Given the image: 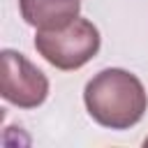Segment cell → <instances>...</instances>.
Returning a JSON list of instances; mask_svg holds the SVG:
<instances>
[{
    "label": "cell",
    "mask_w": 148,
    "mask_h": 148,
    "mask_svg": "<svg viewBox=\"0 0 148 148\" xmlns=\"http://www.w3.org/2000/svg\"><path fill=\"white\" fill-rule=\"evenodd\" d=\"M21 16L37 30L62 28L79 16L81 0H18Z\"/></svg>",
    "instance_id": "277c9868"
},
{
    "label": "cell",
    "mask_w": 148,
    "mask_h": 148,
    "mask_svg": "<svg viewBox=\"0 0 148 148\" xmlns=\"http://www.w3.org/2000/svg\"><path fill=\"white\" fill-rule=\"evenodd\" d=\"M99 30L88 18H74L62 28L37 30L35 49L56 69L72 72L90 62L99 51Z\"/></svg>",
    "instance_id": "7a4b0ae2"
},
{
    "label": "cell",
    "mask_w": 148,
    "mask_h": 148,
    "mask_svg": "<svg viewBox=\"0 0 148 148\" xmlns=\"http://www.w3.org/2000/svg\"><path fill=\"white\" fill-rule=\"evenodd\" d=\"M0 92L9 104H14L18 109H35L49 95V79L23 53L5 49L2 51Z\"/></svg>",
    "instance_id": "3957f363"
},
{
    "label": "cell",
    "mask_w": 148,
    "mask_h": 148,
    "mask_svg": "<svg viewBox=\"0 0 148 148\" xmlns=\"http://www.w3.org/2000/svg\"><path fill=\"white\" fill-rule=\"evenodd\" d=\"M83 102L90 118L109 130L134 127L148 106L143 83L127 69H102L95 74L83 90Z\"/></svg>",
    "instance_id": "6da1fadb"
},
{
    "label": "cell",
    "mask_w": 148,
    "mask_h": 148,
    "mask_svg": "<svg viewBox=\"0 0 148 148\" xmlns=\"http://www.w3.org/2000/svg\"><path fill=\"white\" fill-rule=\"evenodd\" d=\"M146 146H148V139H146Z\"/></svg>",
    "instance_id": "5b68a950"
}]
</instances>
